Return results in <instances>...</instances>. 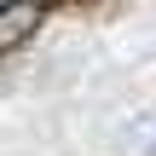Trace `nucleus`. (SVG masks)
Here are the masks:
<instances>
[{"instance_id": "obj_1", "label": "nucleus", "mask_w": 156, "mask_h": 156, "mask_svg": "<svg viewBox=\"0 0 156 156\" xmlns=\"http://www.w3.org/2000/svg\"><path fill=\"white\" fill-rule=\"evenodd\" d=\"M46 17V0H0V52L23 46Z\"/></svg>"}]
</instances>
